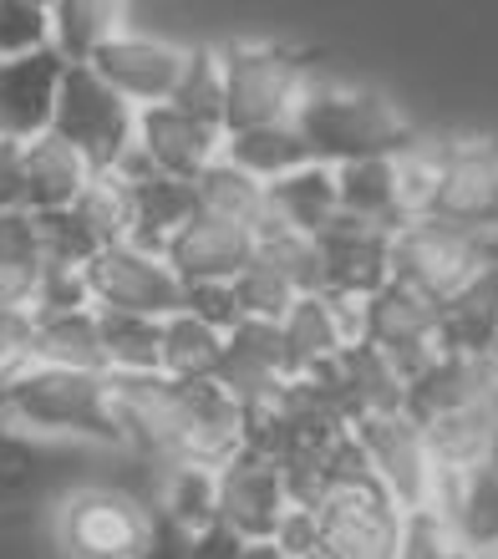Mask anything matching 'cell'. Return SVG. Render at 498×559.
Masks as SVG:
<instances>
[{
    "label": "cell",
    "mask_w": 498,
    "mask_h": 559,
    "mask_svg": "<svg viewBox=\"0 0 498 559\" xmlns=\"http://www.w3.org/2000/svg\"><path fill=\"white\" fill-rule=\"evenodd\" d=\"M112 382V377H107ZM128 448L153 468H220L245 448L249 417L214 382H112Z\"/></svg>",
    "instance_id": "1"
},
{
    "label": "cell",
    "mask_w": 498,
    "mask_h": 559,
    "mask_svg": "<svg viewBox=\"0 0 498 559\" xmlns=\"http://www.w3.org/2000/svg\"><path fill=\"white\" fill-rule=\"evenodd\" d=\"M0 432H15L26 442L128 448L112 382L92 371L26 367L15 382L0 386Z\"/></svg>",
    "instance_id": "2"
},
{
    "label": "cell",
    "mask_w": 498,
    "mask_h": 559,
    "mask_svg": "<svg viewBox=\"0 0 498 559\" xmlns=\"http://www.w3.org/2000/svg\"><path fill=\"white\" fill-rule=\"evenodd\" d=\"M290 122L300 143H306L310 163H325V168L361 158H402V153L417 147V133L396 112V103H387L371 87L325 82V76H310V87L300 92V107H295Z\"/></svg>",
    "instance_id": "3"
},
{
    "label": "cell",
    "mask_w": 498,
    "mask_h": 559,
    "mask_svg": "<svg viewBox=\"0 0 498 559\" xmlns=\"http://www.w3.org/2000/svg\"><path fill=\"white\" fill-rule=\"evenodd\" d=\"M153 530V499L122 484H72L51 503V545L61 559H138Z\"/></svg>",
    "instance_id": "4"
},
{
    "label": "cell",
    "mask_w": 498,
    "mask_h": 559,
    "mask_svg": "<svg viewBox=\"0 0 498 559\" xmlns=\"http://www.w3.org/2000/svg\"><path fill=\"white\" fill-rule=\"evenodd\" d=\"M220 61H224V133L290 122L295 107H300V92L316 76L306 51L280 41L220 46Z\"/></svg>",
    "instance_id": "5"
},
{
    "label": "cell",
    "mask_w": 498,
    "mask_h": 559,
    "mask_svg": "<svg viewBox=\"0 0 498 559\" xmlns=\"http://www.w3.org/2000/svg\"><path fill=\"white\" fill-rule=\"evenodd\" d=\"M356 442V453L367 463L371 484L392 499L396 514H423V509H442L448 493V473H442L432 442H427L423 423L407 413H377L346 427Z\"/></svg>",
    "instance_id": "6"
},
{
    "label": "cell",
    "mask_w": 498,
    "mask_h": 559,
    "mask_svg": "<svg viewBox=\"0 0 498 559\" xmlns=\"http://www.w3.org/2000/svg\"><path fill=\"white\" fill-rule=\"evenodd\" d=\"M51 138L76 147L92 174H112L138 143V112L92 67H67L57 92Z\"/></svg>",
    "instance_id": "7"
},
{
    "label": "cell",
    "mask_w": 498,
    "mask_h": 559,
    "mask_svg": "<svg viewBox=\"0 0 498 559\" xmlns=\"http://www.w3.org/2000/svg\"><path fill=\"white\" fill-rule=\"evenodd\" d=\"M488 265L494 260H488L484 239L458 235L438 219H407L402 229H392V285H402L438 310Z\"/></svg>",
    "instance_id": "8"
},
{
    "label": "cell",
    "mask_w": 498,
    "mask_h": 559,
    "mask_svg": "<svg viewBox=\"0 0 498 559\" xmlns=\"http://www.w3.org/2000/svg\"><path fill=\"white\" fill-rule=\"evenodd\" d=\"M432 199L423 219L488 239L498 229V138H453L432 147Z\"/></svg>",
    "instance_id": "9"
},
{
    "label": "cell",
    "mask_w": 498,
    "mask_h": 559,
    "mask_svg": "<svg viewBox=\"0 0 498 559\" xmlns=\"http://www.w3.org/2000/svg\"><path fill=\"white\" fill-rule=\"evenodd\" d=\"M92 295V310L107 316H143V321H168L183 310V285L163 254H147L138 245H112L82 270Z\"/></svg>",
    "instance_id": "10"
},
{
    "label": "cell",
    "mask_w": 498,
    "mask_h": 559,
    "mask_svg": "<svg viewBox=\"0 0 498 559\" xmlns=\"http://www.w3.org/2000/svg\"><path fill=\"white\" fill-rule=\"evenodd\" d=\"M280 356H285V377H316V371L336 367L341 356L361 346V300H341V295H300L285 321L275 325Z\"/></svg>",
    "instance_id": "11"
},
{
    "label": "cell",
    "mask_w": 498,
    "mask_h": 559,
    "mask_svg": "<svg viewBox=\"0 0 498 559\" xmlns=\"http://www.w3.org/2000/svg\"><path fill=\"white\" fill-rule=\"evenodd\" d=\"M214 493H220V524L254 545V539H275L280 519L290 514V488L275 457H264L260 448H239L229 463L214 468Z\"/></svg>",
    "instance_id": "12"
},
{
    "label": "cell",
    "mask_w": 498,
    "mask_h": 559,
    "mask_svg": "<svg viewBox=\"0 0 498 559\" xmlns=\"http://www.w3.org/2000/svg\"><path fill=\"white\" fill-rule=\"evenodd\" d=\"M87 67L118 92L132 112H143V107H163L174 97V82H178V72H183V46L163 41L153 31L128 26V31H118Z\"/></svg>",
    "instance_id": "13"
},
{
    "label": "cell",
    "mask_w": 498,
    "mask_h": 559,
    "mask_svg": "<svg viewBox=\"0 0 498 559\" xmlns=\"http://www.w3.org/2000/svg\"><path fill=\"white\" fill-rule=\"evenodd\" d=\"M254 250H260V229L193 209V219L163 245V265L174 270L183 290L189 285H229L254 265Z\"/></svg>",
    "instance_id": "14"
},
{
    "label": "cell",
    "mask_w": 498,
    "mask_h": 559,
    "mask_svg": "<svg viewBox=\"0 0 498 559\" xmlns=\"http://www.w3.org/2000/svg\"><path fill=\"white\" fill-rule=\"evenodd\" d=\"M361 346H371L377 356H387L402 377H412L417 367H427L438 346V306L417 300L402 285H381L371 300H361Z\"/></svg>",
    "instance_id": "15"
},
{
    "label": "cell",
    "mask_w": 498,
    "mask_h": 559,
    "mask_svg": "<svg viewBox=\"0 0 498 559\" xmlns=\"http://www.w3.org/2000/svg\"><path fill=\"white\" fill-rule=\"evenodd\" d=\"M214 386L224 397L235 402L245 417L275 407L280 392L290 386L285 377V356H280V336L275 325H260V321H239L229 336H224V352H220V367H214Z\"/></svg>",
    "instance_id": "16"
},
{
    "label": "cell",
    "mask_w": 498,
    "mask_h": 559,
    "mask_svg": "<svg viewBox=\"0 0 498 559\" xmlns=\"http://www.w3.org/2000/svg\"><path fill=\"white\" fill-rule=\"evenodd\" d=\"M321 254V290L341 300H371L392 280V235L356 219H336L325 235H316Z\"/></svg>",
    "instance_id": "17"
},
{
    "label": "cell",
    "mask_w": 498,
    "mask_h": 559,
    "mask_svg": "<svg viewBox=\"0 0 498 559\" xmlns=\"http://www.w3.org/2000/svg\"><path fill=\"white\" fill-rule=\"evenodd\" d=\"M112 178H122L128 189V245L147 254H163V245L193 219V183H178V178H163L143 163V153L132 147L128 158L112 168Z\"/></svg>",
    "instance_id": "18"
},
{
    "label": "cell",
    "mask_w": 498,
    "mask_h": 559,
    "mask_svg": "<svg viewBox=\"0 0 498 559\" xmlns=\"http://www.w3.org/2000/svg\"><path fill=\"white\" fill-rule=\"evenodd\" d=\"M61 72H67V61L57 51L0 61V143L26 147L51 133Z\"/></svg>",
    "instance_id": "19"
},
{
    "label": "cell",
    "mask_w": 498,
    "mask_h": 559,
    "mask_svg": "<svg viewBox=\"0 0 498 559\" xmlns=\"http://www.w3.org/2000/svg\"><path fill=\"white\" fill-rule=\"evenodd\" d=\"M138 153L153 174L178 178V183H193L209 163H220L224 153V128H209V122L178 112V107H143L138 112Z\"/></svg>",
    "instance_id": "20"
},
{
    "label": "cell",
    "mask_w": 498,
    "mask_h": 559,
    "mask_svg": "<svg viewBox=\"0 0 498 559\" xmlns=\"http://www.w3.org/2000/svg\"><path fill=\"white\" fill-rule=\"evenodd\" d=\"M494 397H498V382H494V367H488V361L438 352L427 367H417L407 377L402 413L417 417V423H438V417L463 413V407H478V402H494Z\"/></svg>",
    "instance_id": "21"
},
{
    "label": "cell",
    "mask_w": 498,
    "mask_h": 559,
    "mask_svg": "<svg viewBox=\"0 0 498 559\" xmlns=\"http://www.w3.org/2000/svg\"><path fill=\"white\" fill-rule=\"evenodd\" d=\"M264 209H270V219L264 224H280V229L306 235V239L325 235V229L341 219L336 168H325V163H306V168H295V174L264 183Z\"/></svg>",
    "instance_id": "22"
},
{
    "label": "cell",
    "mask_w": 498,
    "mask_h": 559,
    "mask_svg": "<svg viewBox=\"0 0 498 559\" xmlns=\"http://www.w3.org/2000/svg\"><path fill=\"white\" fill-rule=\"evenodd\" d=\"M442 519H448L453 539L473 559H498V468L494 463L448 478Z\"/></svg>",
    "instance_id": "23"
},
{
    "label": "cell",
    "mask_w": 498,
    "mask_h": 559,
    "mask_svg": "<svg viewBox=\"0 0 498 559\" xmlns=\"http://www.w3.org/2000/svg\"><path fill=\"white\" fill-rule=\"evenodd\" d=\"M21 163H26V214H61V209H72L82 199V189L97 178L76 147H67L51 133L21 147Z\"/></svg>",
    "instance_id": "24"
},
{
    "label": "cell",
    "mask_w": 498,
    "mask_h": 559,
    "mask_svg": "<svg viewBox=\"0 0 498 559\" xmlns=\"http://www.w3.org/2000/svg\"><path fill=\"white\" fill-rule=\"evenodd\" d=\"M336 204L341 219L371 224V229H402L407 209H402V183H396V158H361L336 168Z\"/></svg>",
    "instance_id": "25"
},
{
    "label": "cell",
    "mask_w": 498,
    "mask_h": 559,
    "mask_svg": "<svg viewBox=\"0 0 498 559\" xmlns=\"http://www.w3.org/2000/svg\"><path fill=\"white\" fill-rule=\"evenodd\" d=\"M498 341V265H488L478 280H469L463 290L438 310V346L458 356H478L488 361Z\"/></svg>",
    "instance_id": "26"
},
{
    "label": "cell",
    "mask_w": 498,
    "mask_h": 559,
    "mask_svg": "<svg viewBox=\"0 0 498 559\" xmlns=\"http://www.w3.org/2000/svg\"><path fill=\"white\" fill-rule=\"evenodd\" d=\"M36 316V310H31ZM31 367L51 371H103V336H97V310H46L36 316V336H31Z\"/></svg>",
    "instance_id": "27"
},
{
    "label": "cell",
    "mask_w": 498,
    "mask_h": 559,
    "mask_svg": "<svg viewBox=\"0 0 498 559\" xmlns=\"http://www.w3.org/2000/svg\"><path fill=\"white\" fill-rule=\"evenodd\" d=\"M128 26V5H112V0H51V51L67 67H87Z\"/></svg>",
    "instance_id": "28"
},
{
    "label": "cell",
    "mask_w": 498,
    "mask_h": 559,
    "mask_svg": "<svg viewBox=\"0 0 498 559\" xmlns=\"http://www.w3.org/2000/svg\"><path fill=\"white\" fill-rule=\"evenodd\" d=\"M423 432L448 478L469 468H484L488 457H494V438H498V397L478 402V407H463V413H448L438 423H423Z\"/></svg>",
    "instance_id": "29"
},
{
    "label": "cell",
    "mask_w": 498,
    "mask_h": 559,
    "mask_svg": "<svg viewBox=\"0 0 498 559\" xmlns=\"http://www.w3.org/2000/svg\"><path fill=\"white\" fill-rule=\"evenodd\" d=\"M224 163H235L239 174H249L254 183H275V178L306 168L310 153L295 133V122H270V128H239L224 133Z\"/></svg>",
    "instance_id": "30"
},
{
    "label": "cell",
    "mask_w": 498,
    "mask_h": 559,
    "mask_svg": "<svg viewBox=\"0 0 498 559\" xmlns=\"http://www.w3.org/2000/svg\"><path fill=\"white\" fill-rule=\"evenodd\" d=\"M97 336H103V371L112 377V382L163 377L158 371L163 321H143V316H107V310H97Z\"/></svg>",
    "instance_id": "31"
},
{
    "label": "cell",
    "mask_w": 498,
    "mask_h": 559,
    "mask_svg": "<svg viewBox=\"0 0 498 559\" xmlns=\"http://www.w3.org/2000/svg\"><path fill=\"white\" fill-rule=\"evenodd\" d=\"M224 336L214 325H204L199 316L178 310L163 321V341H158V371L174 377V382H214V367H220Z\"/></svg>",
    "instance_id": "32"
},
{
    "label": "cell",
    "mask_w": 498,
    "mask_h": 559,
    "mask_svg": "<svg viewBox=\"0 0 498 559\" xmlns=\"http://www.w3.org/2000/svg\"><path fill=\"white\" fill-rule=\"evenodd\" d=\"M153 514L178 534H199L204 524H214L220 519L214 468H163L153 484Z\"/></svg>",
    "instance_id": "33"
},
{
    "label": "cell",
    "mask_w": 498,
    "mask_h": 559,
    "mask_svg": "<svg viewBox=\"0 0 498 559\" xmlns=\"http://www.w3.org/2000/svg\"><path fill=\"white\" fill-rule=\"evenodd\" d=\"M193 204L214 214V219H235L245 229H264L270 209H264V183H254L249 174H239L235 163H209L204 174L193 178Z\"/></svg>",
    "instance_id": "34"
},
{
    "label": "cell",
    "mask_w": 498,
    "mask_h": 559,
    "mask_svg": "<svg viewBox=\"0 0 498 559\" xmlns=\"http://www.w3.org/2000/svg\"><path fill=\"white\" fill-rule=\"evenodd\" d=\"M168 107L209 122V128H224V61L214 46H183V72L174 82Z\"/></svg>",
    "instance_id": "35"
},
{
    "label": "cell",
    "mask_w": 498,
    "mask_h": 559,
    "mask_svg": "<svg viewBox=\"0 0 498 559\" xmlns=\"http://www.w3.org/2000/svg\"><path fill=\"white\" fill-rule=\"evenodd\" d=\"M72 214L87 224V235L97 239V250L128 245V189H122V178L97 174L87 189H82V199L72 204Z\"/></svg>",
    "instance_id": "36"
},
{
    "label": "cell",
    "mask_w": 498,
    "mask_h": 559,
    "mask_svg": "<svg viewBox=\"0 0 498 559\" xmlns=\"http://www.w3.org/2000/svg\"><path fill=\"white\" fill-rule=\"evenodd\" d=\"M229 290H235L239 316H245V321H260V325H280L285 321V310L300 300V290H295L280 270L264 265V260H254L245 275L229 280Z\"/></svg>",
    "instance_id": "37"
},
{
    "label": "cell",
    "mask_w": 498,
    "mask_h": 559,
    "mask_svg": "<svg viewBox=\"0 0 498 559\" xmlns=\"http://www.w3.org/2000/svg\"><path fill=\"white\" fill-rule=\"evenodd\" d=\"M254 260H264L270 270H280L300 295L321 290V254H316V239L290 235V229H280V224H264Z\"/></svg>",
    "instance_id": "38"
},
{
    "label": "cell",
    "mask_w": 498,
    "mask_h": 559,
    "mask_svg": "<svg viewBox=\"0 0 498 559\" xmlns=\"http://www.w3.org/2000/svg\"><path fill=\"white\" fill-rule=\"evenodd\" d=\"M51 51V5L46 0H0V61Z\"/></svg>",
    "instance_id": "39"
},
{
    "label": "cell",
    "mask_w": 498,
    "mask_h": 559,
    "mask_svg": "<svg viewBox=\"0 0 498 559\" xmlns=\"http://www.w3.org/2000/svg\"><path fill=\"white\" fill-rule=\"evenodd\" d=\"M392 559H473V555L453 539L442 509H423V514H402V534H396Z\"/></svg>",
    "instance_id": "40"
},
{
    "label": "cell",
    "mask_w": 498,
    "mask_h": 559,
    "mask_svg": "<svg viewBox=\"0 0 498 559\" xmlns=\"http://www.w3.org/2000/svg\"><path fill=\"white\" fill-rule=\"evenodd\" d=\"M0 265L11 270H46L42 260V224L26 209L0 214Z\"/></svg>",
    "instance_id": "41"
},
{
    "label": "cell",
    "mask_w": 498,
    "mask_h": 559,
    "mask_svg": "<svg viewBox=\"0 0 498 559\" xmlns=\"http://www.w3.org/2000/svg\"><path fill=\"white\" fill-rule=\"evenodd\" d=\"M92 295H87V280L82 270H61V265H46L42 280H36V295H31V310L46 316V310H87Z\"/></svg>",
    "instance_id": "42"
},
{
    "label": "cell",
    "mask_w": 498,
    "mask_h": 559,
    "mask_svg": "<svg viewBox=\"0 0 498 559\" xmlns=\"http://www.w3.org/2000/svg\"><path fill=\"white\" fill-rule=\"evenodd\" d=\"M31 336H36L31 310H0V386L31 367Z\"/></svg>",
    "instance_id": "43"
},
{
    "label": "cell",
    "mask_w": 498,
    "mask_h": 559,
    "mask_svg": "<svg viewBox=\"0 0 498 559\" xmlns=\"http://www.w3.org/2000/svg\"><path fill=\"white\" fill-rule=\"evenodd\" d=\"M183 310H189V316H199L204 325H214L220 336H229V331L245 321L229 285H189V290H183Z\"/></svg>",
    "instance_id": "44"
},
{
    "label": "cell",
    "mask_w": 498,
    "mask_h": 559,
    "mask_svg": "<svg viewBox=\"0 0 498 559\" xmlns=\"http://www.w3.org/2000/svg\"><path fill=\"white\" fill-rule=\"evenodd\" d=\"M183 539H189V559H239L245 555V539H239L229 524H220V519L204 524L199 534H183Z\"/></svg>",
    "instance_id": "45"
},
{
    "label": "cell",
    "mask_w": 498,
    "mask_h": 559,
    "mask_svg": "<svg viewBox=\"0 0 498 559\" xmlns=\"http://www.w3.org/2000/svg\"><path fill=\"white\" fill-rule=\"evenodd\" d=\"M11 209H26V163L15 143H0V214Z\"/></svg>",
    "instance_id": "46"
},
{
    "label": "cell",
    "mask_w": 498,
    "mask_h": 559,
    "mask_svg": "<svg viewBox=\"0 0 498 559\" xmlns=\"http://www.w3.org/2000/svg\"><path fill=\"white\" fill-rule=\"evenodd\" d=\"M138 559H189V539L158 519V530H153V539H147V549Z\"/></svg>",
    "instance_id": "47"
},
{
    "label": "cell",
    "mask_w": 498,
    "mask_h": 559,
    "mask_svg": "<svg viewBox=\"0 0 498 559\" xmlns=\"http://www.w3.org/2000/svg\"><path fill=\"white\" fill-rule=\"evenodd\" d=\"M239 559H285V555H280L270 539H254V545H245V555H239Z\"/></svg>",
    "instance_id": "48"
},
{
    "label": "cell",
    "mask_w": 498,
    "mask_h": 559,
    "mask_svg": "<svg viewBox=\"0 0 498 559\" xmlns=\"http://www.w3.org/2000/svg\"><path fill=\"white\" fill-rule=\"evenodd\" d=\"M488 367H494V382H498V341H494V356H488Z\"/></svg>",
    "instance_id": "49"
}]
</instances>
